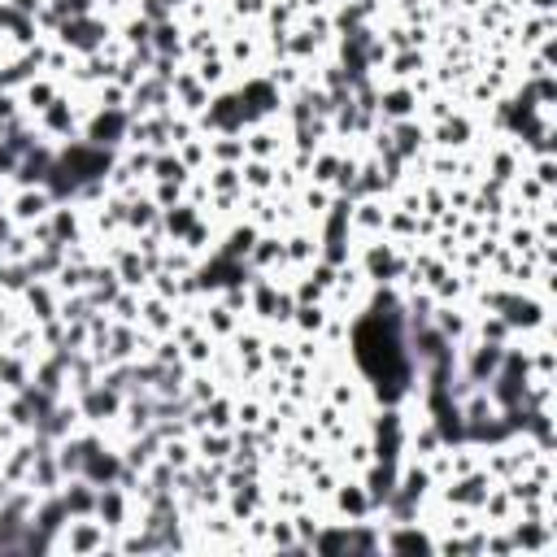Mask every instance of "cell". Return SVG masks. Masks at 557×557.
<instances>
[{
    "label": "cell",
    "mask_w": 557,
    "mask_h": 557,
    "mask_svg": "<svg viewBox=\"0 0 557 557\" xmlns=\"http://www.w3.org/2000/svg\"><path fill=\"white\" fill-rule=\"evenodd\" d=\"M388 549H431V540L418 536V531H400V536L388 540Z\"/></svg>",
    "instance_id": "obj_4"
},
{
    "label": "cell",
    "mask_w": 557,
    "mask_h": 557,
    "mask_svg": "<svg viewBox=\"0 0 557 557\" xmlns=\"http://www.w3.org/2000/svg\"><path fill=\"white\" fill-rule=\"evenodd\" d=\"M340 510H344V514H357V518H362V514L370 510V496H366L362 488H344V492H340Z\"/></svg>",
    "instance_id": "obj_3"
},
{
    "label": "cell",
    "mask_w": 557,
    "mask_h": 557,
    "mask_svg": "<svg viewBox=\"0 0 557 557\" xmlns=\"http://www.w3.org/2000/svg\"><path fill=\"white\" fill-rule=\"evenodd\" d=\"M44 214V196H22V218H35Z\"/></svg>",
    "instance_id": "obj_5"
},
{
    "label": "cell",
    "mask_w": 557,
    "mask_h": 557,
    "mask_svg": "<svg viewBox=\"0 0 557 557\" xmlns=\"http://www.w3.org/2000/svg\"><path fill=\"white\" fill-rule=\"evenodd\" d=\"M96 514L105 518L100 527H122V496H118L114 488H105V492L96 496Z\"/></svg>",
    "instance_id": "obj_1"
},
{
    "label": "cell",
    "mask_w": 557,
    "mask_h": 557,
    "mask_svg": "<svg viewBox=\"0 0 557 557\" xmlns=\"http://www.w3.org/2000/svg\"><path fill=\"white\" fill-rule=\"evenodd\" d=\"M61 501H66V510H70V514H87V510H96V496L87 492V484H79V488H70V492H66Z\"/></svg>",
    "instance_id": "obj_2"
}]
</instances>
